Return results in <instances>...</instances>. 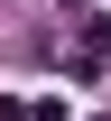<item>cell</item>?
<instances>
[{"instance_id":"1","label":"cell","mask_w":111,"mask_h":121,"mask_svg":"<svg viewBox=\"0 0 111 121\" xmlns=\"http://www.w3.org/2000/svg\"><path fill=\"white\" fill-rule=\"evenodd\" d=\"M102 65H111V28L83 19V37H74V75H102Z\"/></svg>"}]
</instances>
